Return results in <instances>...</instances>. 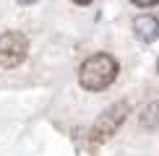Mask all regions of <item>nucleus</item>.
Here are the masks:
<instances>
[{"label": "nucleus", "instance_id": "nucleus-5", "mask_svg": "<svg viewBox=\"0 0 159 156\" xmlns=\"http://www.w3.org/2000/svg\"><path fill=\"white\" fill-rule=\"evenodd\" d=\"M141 128L143 130H159V99L149 102L141 112Z\"/></svg>", "mask_w": 159, "mask_h": 156}, {"label": "nucleus", "instance_id": "nucleus-8", "mask_svg": "<svg viewBox=\"0 0 159 156\" xmlns=\"http://www.w3.org/2000/svg\"><path fill=\"white\" fill-rule=\"evenodd\" d=\"M73 3H78V5H86V3H91V0H73Z\"/></svg>", "mask_w": 159, "mask_h": 156}, {"label": "nucleus", "instance_id": "nucleus-4", "mask_svg": "<svg viewBox=\"0 0 159 156\" xmlns=\"http://www.w3.org/2000/svg\"><path fill=\"white\" fill-rule=\"evenodd\" d=\"M133 34L138 37V42L151 44L159 39V18L154 16H136L133 18Z\"/></svg>", "mask_w": 159, "mask_h": 156}, {"label": "nucleus", "instance_id": "nucleus-7", "mask_svg": "<svg viewBox=\"0 0 159 156\" xmlns=\"http://www.w3.org/2000/svg\"><path fill=\"white\" fill-rule=\"evenodd\" d=\"M16 3H21V5H31V3H37V0H16Z\"/></svg>", "mask_w": 159, "mask_h": 156}, {"label": "nucleus", "instance_id": "nucleus-1", "mask_svg": "<svg viewBox=\"0 0 159 156\" xmlns=\"http://www.w3.org/2000/svg\"><path fill=\"white\" fill-rule=\"evenodd\" d=\"M115 78H117V60L107 52H97V55L86 57L78 70V83L86 91H104L115 83Z\"/></svg>", "mask_w": 159, "mask_h": 156}, {"label": "nucleus", "instance_id": "nucleus-2", "mask_svg": "<svg viewBox=\"0 0 159 156\" xmlns=\"http://www.w3.org/2000/svg\"><path fill=\"white\" fill-rule=\"evenodd\" d=\"M125 117H128V104L125 102H115L110 109H104V112L97 117L94 128H91V141L102 143V141H107L110 135H115V130L125 122Z\"/></svg>", "mask_w": 159, "mask_h": 156}, {"label": "nucleus", "instance_id": "nucleus-3", "mask_svg": "<svg viewBox=\"0 0 159 156\" xmlns=\"http://www.w3.org/2000/svg\"><path fill=\"white\" fill-rule=\"evenodd\" d=\"M29 42L21 31H3L0 34V68H16L26 60Z\"/></svg>", "mask_w": 159, "mask_h": 156}, {"label": "nucleus", "instance_id": "nucleus-9", "mask_svg": "<svg viewBox=\"0 0 159 156\" xmlns=\"http://www.w3.org/2000/svg\"><path fill=\"white\" fill-rule=\"evenodd\" d=\"M157 68H159V65H157Z\"/></svg>", "mask_w": 159, "mask_h": 156}, {"label": "nucleus", "instance_id": "nucleus-6", "mask_svg": "<svg viewBox=\"0 0 159 156\" xmlns=\"http://www.w3.org/2000/svg\"><path fill=\"white\" fill-rule=\"evenodd\" d=\"M136 5H141V8H151V5H157L159 0H133Z\"/></svg>", "mask_w": 159, "mask_h": 156}]
</instances>
